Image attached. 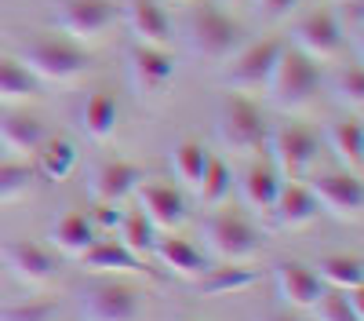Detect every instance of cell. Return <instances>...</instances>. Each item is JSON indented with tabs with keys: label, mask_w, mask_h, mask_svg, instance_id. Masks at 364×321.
<instances>
[{
	"label": "cell",
	"mask_w": 364,
	"mask_h": 321,
	"mask_svg": "<svg viewBox=\"0 0 364 321\" xmlns=\"http://www.w3.org/2000/svg\"><path fill=\"white\" fill-rule=\"evenodd\" d=\"M321 84H324V77H321L317 63H314V58H306L302 51H295V48H284V51L277 55L273 73H269V80H266L269 102L277 106V110H284V113L306 110V106L317 99Z\"/></svg>",
	"instance_id": "1"
},
{
	"label": "cell",
	"mask_w": 364,
	"mask_h": 321,
	"mask_svg": "<svg viewBox=\"0 0 364 321\" xmlns=\"http://www.w3.org/2000/svg\"><path fill=\"white\" fill-rule=\"evenodd\" d=\"M310 194L317 201V209L331 216L336 223H357L364 212V186L357 172H321L317 179H310Z\"/></svg>",
	"instance_id": "6"
},
{
	"label": "cell",
	"mask_w": 364,
	"mask_h": 321,
	"mask_svg": "<svg viewBox=\"0 0 364 321\" xmlns=\"http://www.w3.org/2000/svg\"><path fill=\"white\" fill-rule=\"evenodd\" d=\"M124 22H128L132 41L146 44V48H168L171 37H175L164 8L154 4V0H128L124 4Z\"/></svg>",
	"instance_id": "15"
},
{
	"label": "cell",
	"mask_w": 364,
	"mask_h": 321,
	"mask_svg": "<svg viewBox=\"0 0 364 321\" xmlns=\"http://www.w3.org/2000/svg\"><path fill=\"white\" fill-rule=\"evenodd\" d=\"M37 183V168L29 164H0V204H11L26 197Z\"/></svg>",
	"instance_id": "34"
},
{
	"label": "cell",
	"mask_w": 364,
	"mask_h": 321,
	"mask_svg": "<svg viewBox=\"0 0 364 321\" xmlns=\"http://www.w3.org/2000/svg\"><path fill=\"white\" fill-rule=\"evenodd\" d=\"M80 259V267L87 270V274H149V267H142V259L139 256H132L124 245H102V241H95L87 252H80L77 256Z\"/></svg>",
	"instance_id": "21"
},
{
	"label": "cell",
	"mask_w": 364,
	"mask_h": 321,
	"mask_svg": "<svg viewBox=\"0 0 364 321\" xmlns=\"http://www.w3.org/2000/svg\"><path fill=\"white\" fill-rule=\"evenodd\" d=\"M200 233H204V245L215 252L223 263H248L262 248V238L255 233V226L248 219L233 216V212L208 216L204 226H200Z\"/></svg>",
	"instance_id": "5"
},
{
	"label": "cell",
	"mask_w": 364,
	"mask_h": 321,
	"mask_svg": "<svg viewBox=\"0 0 364 321\" xmlns=\"http://www.w3.org/2000/svg\"><path fill=\"white\" fill-rule=\"evenodd\" d=\"M317 212H321V209H317L314 194H310L306 186H299V183L281 186V190H277V201H273V209H269L273 223L284 226V230H299V226L314 223Z\"/></svg>",
	"instance_id": "19"
},
{
	"label": "cell",
	"mask_w": 364,
	"mask_h": 321,
	"mask_svg": "<svg viewBox=\"0 0 364 321\" xmlns=\"http://www.w3.org/2000/svg\"><path fill=\"white\" fill-rule=\"evenodd\" d=\"M132 194H139V212L161 226V230H175L186 223V201H182V194L168 183H139Z\"/></svg>",
	"instance_id": "14"
},
{
	"label": "cell",
	"mask_w": 364,
	"mask_h": 321,
	"mask_svg": "<svg viewBox=\"0 0 364 321\" xmlns=\"http://www.w3.org/2000/svg\"><path fill=\"white\" fill-rule=\"evenodd\" d=\"M331 19H336L343 41L360 44V33H364V8H360V0H343L339 11H331Z\"/></svg>",
	"instance_id": "37"
},
{
	"label": "cell",
	"mask_w": 364,
	"mask_h": 321,
	"mask_svg": "<svg viewBox=\"0 0 364 321\" xmlns=\"http://www.w3.org/2000/svg\"><path fill=\"white\" fill-rule=\"evenodd\" d=\"M240 41H245V33H240V26L223 15L219 8H197L186 22V48L204 58V63H223V58H230Z\"/></svg>",
	"instance_id": "4"
},
{
	"label": "cell",
	"mask_w": 364,
	"mask_h": 321,
	"mask_svg": "<svg viewBox=\"0 0 364 321\" xmlns=\"http://www.w3.org/2000/svg\"><path fill=\"white\" fill-rule=\"evenodd\" d=\"M226 4H248V0H226Z\"/></svg>",
	"instance_id": "41"
},
{
	"label": "cell",
	"mask_w": 364,
	"mask_h": 321,
	"mask_svg": "<svg viewBox=\"0 0 364 321\" xmlns=\"http://www.w3.org/2000/svg\"><path fill=\"white\" fill-rule=\"evenodd\" d=\"M142 183V168L139 164H128V161H102L91 168L87 175V194L91 201H120L128 197L135 186Z\"/></svg>",
	"instance_id": "17"
},
{
	"label": "cell",
	"mask_w": 364,
	"mask_h": 321,
	"mask_svg": "<svg viewBox=\"0 0 364 321\" xmlns=\"http://www.w3.org/2000/svg\"><path fill=\"white\" fill-rule=\"evenodd\" d=\"M317 278L324 288H364V267L357 256H324L317 263Z\"/></svg>",
	"instance_id": "28"
},
{
	"label": "cell",
	"mask_w": 364,
	"mask_h": 321,
	"mask_svg": "<svg viewBox=\"0 0 364 321\" xmlns=\"http://www.w3.org/2000/svg\"><path fill=\"white\" fill-rule=\"evenodd\" d=\"M157 259L164 263V267L175 274V278H186V281H197L204 270H208V259L182 238H168V241H157L154 245Z\"/></svg>",
	"instance_id": "23"
},
{
	"label": "cell",
	"mask_w": 364,
	"mask_h": 321,
	"mask_svg": "<svg viewBox=\"0 0 364 321\" xmlns=\"http://www.w3.org/2000/svg\"><path fill=\"white\" fill-rule=\"evenodd\" d=\"M37 77L18 58H0V102H26L37 95Z\"/></svg>",
	"instance_id": "29"
},
{
	"label": "cell",
	"mask_w": 364,
	"mask_h": 321,
	"mask_svg": "<svg viewBox=\"0 0 364 321\" xmlns=\"http://www.w3.org/2000/svg\"><path fill=\"white\" fill-rule=\"evenodd\" d=\"M230 186H233V175H230L226 161L208 157V164H204V172H200V183H197L200 204H219V201H226Z\"/></svg>",
	"instance_id": "33"
},
{
	"label": "cell",
	"mask_w": 364,
	"mask_h": 321,
	"mask_svg": "<svg viewBox=\"0 0 364 321\" xmlns=\"http://www.w3.org/2000/svg\"><path fill=\"white\" fill-rule=\"evenodd\" d=\"M44 125L29 113H4L0 117V146L11 154H37V146L44 142Z\"/></svg>",
	"instance_id": "22"
},
{
	"label": "cell",
	"mask_w": 364,
	"mask_h": 321,
	"mask_svg": "<svg viewBox=\"0 0 364 321\" xmlns=\"http://www.w3.org/2000/svg\"><path fill=\"white\" fill-rule=\"evenodd\" d=\"M295 4H299V0H259V11L266 19H284Z\"/></svg>",
	"instance_id": "39"
},
{
	"label": "cell",
	"mask_w": 364,
	"mask_h": 321,
	"mask_svg": "<svg viewBox=\"0 0 364 321\" xmlns=\"http://www.w3.org/2000/svg\"><path fill=\"white\" fill-rule=\"evenodd\" d=\"M262 321H295V317H291V314H266Z\"/></svg>",
	"instance_id": "40"
},
{
	"label": "cell",
	"mask_w": 364,
	"mask_h": 321,
	"mask_svg": "<svg viewBox=\"0 0 364 321\" xmlns=\"http://www.w3.org/2000/svg\"><path fill=\"white\" fill-rule=\"evenodd\" d=\"M331 99L350 113H360V106H364V73H360L357 63L343 66L336 77H331Z\"/></svg>",
	"instance_id": "31"
},
{
	"label": "cell",
	"mask_w": 364,
	"mask_h": 321,
	"mask_svg": "<svg viewBox=\"0 0 364 321\" xmlns=\"http://www.w3.org/2000/svg\"><path fill=\"white\" fill-rule=\"evenodd\" d=\"M51 245L66 256H80L95 245V226H91V219L80 216V212H66L51 226Z\"/></svg>",
	"instance_id": "24"
},
{
	"label": "cell",
	"mask_w": 364,
	"mask_h": 321,
	"mask_svg": "<svg viewBox=\"0 0 364 321\" xmlns=\"http://www.w3.org/2000/svg\"><path fill=\"white\" fill-rule=\"evenodd\" d=\"M284 51V41L269 37V41H255L248 48H237L230 55V70H226V88L230 92H240L248 95L255 88H266L269 73H273V63L277 55Z\"/></svg>",
	"instance_id": "8"
},
{
	"label": "cell",
	"mask_w": 364,
	"mask_h": 321,
	"mask_svg": "<svg viewBox=\"0 0 364 321\" xmlns=\"http://www.w3.org/2000/svg\"><path fill=\"white\" fill-rule=\"evenodd\" d=\"M120 216H124V212L117 209V201H99V209L91 212V226H106V230H113V226L120 223Z\"/></svg>",
	"instance_id": "38"
},
{
	"label": "cell",
	"mask_w": 364,
	"mask_h": 321,
	"mask_svg": "<svg viewBox=\"0 0 364 321\" xmlns=\"http://www.w3.org/2000/svg\"><path fill=\"white\" fill-rule=\"evenodd\" d=\"M80 125L95 142H109L117 132V99L106 92H95L80 110Z\"/></svg>",
	"instance_id": "25"
},
{
	"label": "cell",
	"mask_w": 364,
	"mask_h": 321,
	"mask_svg": "<svg viewBox=\"0 0 364 321\" xmlns=\"http://www.w3.org/2000/svg\"><path fill=\"white\" fill-rule=\"evenodd\" d=\"M0 267H8L22 285H44L55 274V259L37 241H8L0 248Z\"/></svg>",
	"instance_id": "13"
},
{
	"label": "cell",
	"mask_w": 364,
	"mask_h": 321,
	"mask_svg": "<svg viewBox=\"0 0 364 321\" xmlns=\"http://www.w3.org/2000/svg\"><path fill=\"white\" fill-rule=\"evenodd\" d=\"M178 4H182V0H178Z\"/></svg>",
	"instance_id": "42"
},
{
	"label": "cell",
	"mask_w": 364,
	"mask_h": 321,
	"mask_svg": "<svg viewBox=\"0 0 364 321\" xmlns=\"http://www.w3.org/2000/svg\"><path fill=\"white\" fill-rule=\"evenodd\" d=\"M273 285H277V296L295 310H310L324 292V281L317 278V270L302 267V263H281V267H273Z\"/></svg>",
	"instance_id": "16"
},
{
	"label": "cell",
	"mask_w": 364,
	"mask_h": 321,
	"mask_svg": "<svg viewBox=\"0 0 364 321\" xmlns=\"http://www.w3.org/2000/svg\"><path fill=\"white\" fill-rule=\"evenodd\" d=\"M142 292L124 281H95L80 292V317L84 321H139Z\"/></svg>",
	"instance_id": "7"
},
{
	"label": "cell",
	"mask_w": 364,
	"mask_h": 321,
	"mask_svg": "<svg viewBox=\"0 0 364 321\" xmlns=\"http://www.w3.org/2000/svg\"><path fill=\"white\" fill-rule=\"evenodd\" d=\"M324 142L328 150L336 154V161L346 168V172H357L360 175V164H364V132L357 125V117H343V121H331L324 128Z\"/></svg>",
	"instance_id": "20"
},
{
	"label": "cell",
	"mask_w": 364,
	"mask_h": 321,
	"mask_svg": "<svg viewBox=\"0 0 364 321\" xmlns=\"http://www.w3.org/2000/svg\"><path fill=\"white\" fill-rule=\"evenodd\" d=\"M171 77H175V58L164 48H146V44L128 48V84L135 88V95L154 99Z\"/></svg>",
	"instance_id": "12"
},
{
	"label": "cell",
	"mask_w": 364,
	"mask_h": 321,
	"mask_svg": "<svg viewBox=\"0 0 364 321\" xmlns=\"http://www.w3.org/2000/svg\"><path fill=\"white\" fill-rule=\"evenodd\" d=\"M117 8L109 0H58L55 22L73 41H95L113 26Z\"/></svg>",
	"instance_id": "10"
},
{
	"label": "cell",
	"mask_w": 364,
	"mask_h": 321,
	"mask_svg": "<svg viewBox=\"0 0 364 321\" xmlns=\"http://www.w3.org/2000/svg\"><path fill=\"white\" fill-rule=\"evenodd\" d=\"M310 310H317V321H364V317L346 303V292H339V288H324L321 300H317Z\"/></svg>",
	"instance_id": "35"
},
{
	"label": "cell",
	"mask_w": 364,
	"mask_h": 321,
	"mask_svg": "<svg viewBox=\"0 0 364 321\" xmlns=\"http://www.w3.org/2000/svg\"><path fill=\"white\" fill-rule=\"evenodd\" d=\"M269 150H273V168H277L284 179H302L314 161H317V150H321V139L317 132L302 128V125H291V128H281L273 132L269 139Z\"/></svg>",
	"instance_id": "9"
},
{
	"label": "cell",
	"mask_w": 364,
	"mask_h": 321,
	"mask_svg": "<svg viewBox=\"0 0 364 321\" xmlns=\"http://www.w3.org/2000/svg\"><path fill=\"white\" fill-rule=\"evenodd\" d=\"M73 164H77L73 142H66V139H44V142L37 146V172L44 175V179L63 183L66 175L73 172Z\"/></svg>",
	"instance_id": "27"
},
{
	"label": "cell",
	"mask_w": 364,
	"mask_h": 321,
	"mask_svg": "<svg viewBox=\"0 0 364 321\" xmlns=\"http://www.w3.org/2000/svg\"><path fill=\"white\" fill-rule=\"evenodd\" d=\"M18 63L33 73L37 80H48V84H70L77 77L87 73L91 58L70 44V41H51V37H33L26 41L22 51H18Z\"/></svg>",
	"instance_id": "2"
},
{
	"label": "cell",
	"mask_w": 364,
	"mask_h": 321,
	"mask_svg": "<svg viewBox=\"0 0 364 321\" xmlns=\"http://www.w3.org/2000/svg\"><path fill=\"white\" fill-rule=\"evenodd\" d=\"M204 164H208L204 146H197V142H190V139H182L175 150H171V168H175V175L182 179V186H190V190H197Z\"/></svg>",
	"instance_id": "32"
},
{
	"label": "cell",
	"mask_w": 364,
	"mask_h": 321,
	"mask_svg": "<svg viewBox=\"0 0 364 321\" xmlns=\"http://www.w3.org/2000/svg\"><path fill=\"white\" fill-rule=\"evenodd\" d=\"M215 139L230 154H255L266 142V121L255 102L240 92H230L215 110Z\"/></svg>",
	"instance_id": "3"
},
{
	"label": "cell",
	"mask_w": 364,
	"mask_h": 321,
	"mask_svg": "<svg viewBox=\"0 0 364 321\" xmlns=\"http://www.w3.org/2000/svg\"><path fill=\"white\" fill-rule=\"evenodd\" d=\"M255 270H245V267H208L200 278H197V288L200 296H233V292H245L248 285H255Z\"/></svg>",
	"instance_id": "26"
},
{
	"label": "cell",
	"mask_w": 364,
	"mask_h": 321,
	"mask_svg": "<svg viewBox=\"0 0 364 321\" xmlns=\"http://www.w3.org/2000/svg\"><path fill=\"white\" fill-rule=\"evenodd\" d=\"M291 44H295V51L314 58V63H328V58H336L343 51L346 41L339 33L336 19H331V11H314L291 26Z\"/></svg>",
	"instance_id": "11"
},
{
	"label": "cell",
	"mask_w": 364,
	"mask_h": 321,
	"mask_svg": "<svg viewBox=\"0 0 364 321\" xmlns=\"http://www.w3.org/2000/svg\"><path fill=\"white\" fill-rule=\"evenodd\" d=\"M55 310H58L55 300H26L0 310V321H51Z\"/></svg>",
	"instance_id": "36"
},
{
	"label": "cell",
	"mask_w": 364,
	"mask_h": 321,
	"mask_svg": "<svg viewBox=\"0 0 364 321\" xmlns=\"http://www.w3.org/2000/svg\"><path fill=\"white\" fill-rule=\"evenodd\" d=\"M277 190H281V172L269 161H255V164L245 168V175H240V201H245L255 216H269L273 201H277Z\"/></svg>",
	"instance_id": "18"
},
{
	"label": "cell",
	"mask_w": 364,
	"mask_h": 321,
	"mask_svg": "<svg viewBox=\"0 0 364 321\" xmlns=\"http://www.w3.org/2000/svg\"><path fill=\"white\" fill-rule=\"evenodd\" d=\"M117 230H120V245H124L132 256H149L154 252V245H157V226L149 223L142 212H124L120 216V223H117Z\"/></svg>",
	"instance_id": "30"
}]
</instances>
